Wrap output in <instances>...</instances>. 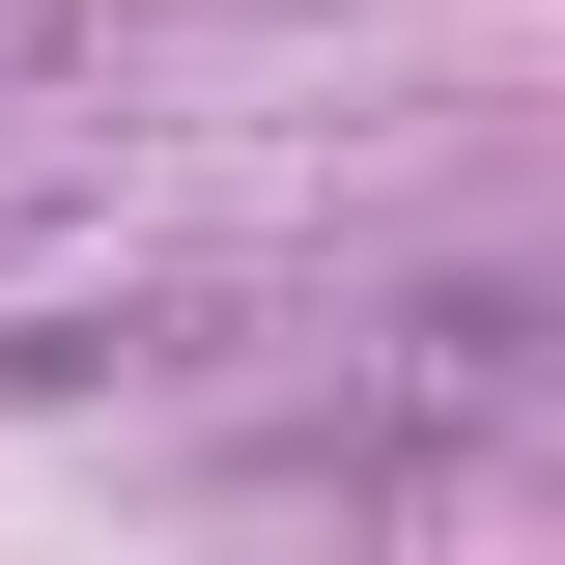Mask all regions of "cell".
Masks as SVG:
<instances>
[{
  "label": "cell",
  "mask_w": 565,
  "mask_h": 565,
  "mask_svg": "<svg viewBox=\"0 0 565 565\" xmlns=\"http://www.w3.org/2000/svg\"><path fill=\"white\" fill-rule=\"evenodd\" d=\"M0 57H29V0H0Z\"/></svg>",
  "instance_id": "obj_1"
}]
</instances>
